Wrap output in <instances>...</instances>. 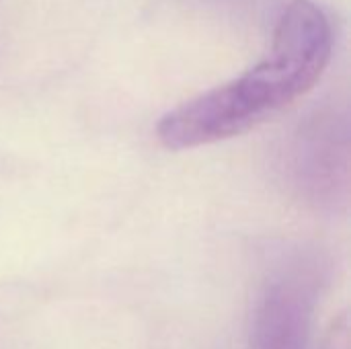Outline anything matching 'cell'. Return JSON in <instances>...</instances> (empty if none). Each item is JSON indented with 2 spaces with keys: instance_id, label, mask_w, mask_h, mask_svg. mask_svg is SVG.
<instances>
[{
  "instance_id": "1",
  "label": "cell",
  "mask_w": 351,
  "mask_h": 349,
  "mask_svg": "<svg viewBox=\"0 0 351 349\" xmlns=\"http://www.w3.org/2000/svg\"><path fill=\"white\" fill-rule=\"evenodd\" d=\"M331 49L333 31L325 10L313 0H292L265 56L239 78L169 111L156 125L160 144L189 150L251 132L319 82Z\"/></svg>"
},
{
  "instance_id": "2",
  "label": "cell",
  "mask_w": 351,
  "mask_h": 349,
  "mask_svg": "<svg viewBox=\"0 0 351 349\" xmlns=\"http://www.w3.org/2000/svg\"><path fill=\"white\" fill-rule=\"evenodd\" d=\"M296 189L315 204L337 206L348 200L350 138L346 119L323 115L296 138L290 158Z\"/></svg>"
},
{
  "instance_id": "3",
  "label": "cell",
  "mask_w": 351,
  "mask_h": 349,
  "mask_svg": "<svg viewBox=\"0 0 351 349\" xmlns=\"http://www.w3.org/2000/svg\"><path fill=\"white\" fill-rule=\"evenodd\" d=\"M311 272L294 269L263 292L251 327V349H304L311 337L319 286Z\"/></svg>"
},
{
  "instance_id": "4",
  "label": "cell",
  "mask_w": 351,
  "mask_h": 349,
  "mask_svg": "<svg viewBox=\"0 0 351 349\" xmlns=\"http://www.w3.org/2000/svg\"><path fill=\"white\" fill-rule=\"evenodd\" d=\"M350 348V333H348V323L341 319L339 323L333 325V329L327 333L323 339V346L319 349H348Z\"/></svg>"
}]
</instances>
